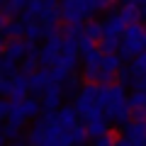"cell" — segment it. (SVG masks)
<instances>
[{"label": "cell", "mask_w": 146, "mask_h": 146, "mask_svg": "<svg viewBox=\"0 0 146 146\" xmlns=\"http://www.w3.org/2000/svg\"><path fill=\"white\" fill-rule=\"evenodd\" d=\"M141 51H146V29L139 22H131L124 27V34H122V42H119V56L134 58Z\"/></svg>", "instance_id": "6da1fadb"}, {"label": "cell", "mask_w": 146, "mask_h": 146, "mask_svg": "<svg viewBox=\"0 0 146 146\" xmlns=\"http://www.w3.org/2000/svg\"><path fill=\"white\" fill-rule=\"evenodd\" d=\"M83 54V78L88 83H98V76H100V68H102V51L100 46H88V49H80Z\"/></svg>", "instance_id": "7a4b0ae2"}, {"label": "cell", "mask_w": 146, "mask_h": 146, "mask_svg": "<svg viewBox=\"0 0 146 146\" xmlns=\"http://www.w3.org/2000/svg\"><path fill=\"white\" fill-rule=\"evenodd\" d=\"M95 90H98V83H85L80 85V90L76 93V100H73V107L78 112V117H88L98 105H95Z\"/></svg>", "instance_id": "3957f363"}, {"label": "cell", "mask_w": 146, "mask_h": 146, "mask_svg": "<svg viewBox=\"0 0 146 146\" xmlns=\"http://www.w3.org/2000/svg\"><path fill=\"white\" fill-rule=\"evenodd\" d=\"M102 115L107 122H115V124H127L131 119V105H129V98H117L102 110Z\"/></svg>", "instance_id": "277c9868"}, {"label": "cell", "mask_w": 146, "mask_h": 146, "mask_svg": "<svg viewBox=\"0 0 146 146\" xmlns=\"http://www.w3.org/2000/svg\"><path fill=\"white\" fill-rule=\"evenodd\" d=\"M61 49H63V34H58V32H56V34H51L46 39V44L39 49V63L49 68L54 61H56V56L61 54Z\"/></svg>", "instance_id": "5b68a950"}, {"label": "cell", "mask_w": 146, "mask_h": 146, "mask_svg": "<svg viewBox=\"0 0 146 146\" xmlns=\"http://www.w3.org/2000/svg\"><path fill=\"white\" fill-rule=\"evenodd\" d=\"M122 136L129 139L131 146H146V119H134L122 124Z\"/></svg>", "instance_id": "8992f818"}, {"label": "cell", "mask_w": 146, "mask_h": 146, "mask_svg": "<svg viewBox=\"0 0 146 146\" xmlns=\"http://www.w3.org/2000/svg\"><path fill=\"white\" fill-rule=\"evenodd\" d=\"M49 83H51V71L46 66L42 71L29 73V93H34V98H42V93L49 88Z\"/></svg>", "instance_id": "52a82bcc"}, {"label": "cell", "mask_w": 146, "mask_h": 146, "mask_svg": "<svg viewBox=\"0 0 146 146\" xmlns=\"http://www.w3.org/2000/svg\"><path fill=\"white\" fill-rule=\"evenodd\" d=\"M42 98H44V110H56V107H61L63 85L56 83V80H51V83H49V88L42 93Z\"/></svg>", "instance_id": "ba28073f"}, {"label": "cell", "mask_w": 146, "mask_h": 146, "mask_svg": "<svg viewBox=\"0 0 146 146\" xmlns=\"http://www.w3.org/2000/svg\"><path fill=\"white\" fill-rule=\"evenodd\" d=\"M124 27H127V22L122 20V15L119 12H112V15H107V20L102 22V36H119L122 39Z\"/></svg>", "instance_id": "9c48e42d"}, {"label": "cell", "mask_w": 146, "mask_h": 146, "mask_svg": "<svg viewBox=\"0 0 146 146\" xmlns=\"http://www.w3.org/2000/svg\"><path fill=\"white\" fill-rule=\"evenodd\" d=\"M10 80H12V90H10V98L12 100H22L27 93H29V73L17 71Z\"/></svg>", "instance_id": "30bf717a"}, {"label": "cell", "mask_w": 146, "mask_h": 146, "mask_svg": "<svg viewBox=\"0 0 146 146\" xmlns=\"http://www.w3.org/2000/svg\"><path fill=\"white\" fill-rule=\"evenodd\" d=\"M27 54V39L25 36H17V39H10L5 44V56L15 58V61H22Z\"/></svg>", "instance_id": "8fae6325"}, {"label": "cell", "mask_w": 146, "mask_h": 146, "mask_svg": "<svg viewBox=\"0 0 146 146\" xmlns=\"http://www.w3.org/2000/svg\"><path fill=\"white\" fill-rule=\"evenodd\" d=\"M54 119H56L63 129H68V127H73L78 122V112H76V107H56L54 110Z\"/></svg>", "instance_id": "7c38bea8"}, {"label": "cell", "mask_w": 146, "mask_h": 146, "mask_svg": "<svg viewBox=\"0 0 146 146\" xmlns=\"http://www.w3.org/2000/svg\"><path fill=\"white\" fill-rule=\"evenodd\" d=\"M27 122L25 112H22V100H10V112H7V124L17 127V129H22Z\"/></svg>", "instance_id": "4fadbf2b"}, {"label": "cell", "mask_w": 146, "mask_h": 146, "mask_svg": "<svg viewBox=\"0 0 146 146\" xmlns=\"http://www.w3.org/2000/svg\"><path fill=\"white\" fill-rule=\"evenodd\" d=\"M66 134H68V144L71 146H83L85 141H88V129H85L80 122H76L73 127H68Z\"/></svg>", "instance_id": "5bb4252c"}, {"label": "cell", "mask_w": 146, "mask_h": 146, "mask_svg": "<svg viewBox=\"0 0 146 146\" xmlns=\"http://www.w3.org/2000/svg\"><path fill=\"white\" fill-rule=\"evenodd\" d=\"M119 15H122V20H124L127 25H131V22H139L141 20V7L136 5L134 0H127L124 5H122Z\"/></svg>", "instance_id": "9a60e30c"}, {"label": "cell", "mask_w": 146, "mask_h": 146, "mask_svg": "<svg viewBox=\"0 0 146 146\" xmlns=\"http://www.w3.org/2000/svg\"><path fill=\"white\" fill-rule=\"evenodd\" d=\"M85 129H88V136H100L107 131V119L105 117H95V119H85Z\"/></svg>", "instance_id": "2e32d148"}, {"label": "cell", "mask_w": 146, "mask_h": 146, "mask_svg": "<svg viewBox=\"0 0 146 146\" xmlns=\"http://www.w3.org/2000/svg\"><path fill=\"white\" fill-rule=\"evenodd\" d=\"M22 112H25L27 119L39 117V115H42V102H39L36 98H22Z\"/></svg>", "instance_id": "e0dca14e"}, {"label": "cell", "mask_w": 146, "mask_h": 146, "mask_svg": "<svg viewBox=\"0 0 146 146\" xmlns=\"http://www.w3.org/2000/svg\"><path fill=\"white\" fill-rule=\"evenodd\" d=\"M27 3H29V0H5V3H0V5H3V15L5 17L20 15V12L27 7Z\"/></svg>", "instance_id": "ac0fdd59"}, {"label": "cell", "mask_w": 146, "mask_h": 146, "mask_svg": "<svg viewBox=\"0 0 146 146\" xmlns=\"http://www.w3.org/2000/svg\"><path fill=\"white\" fill-rule=\"evenodd\" d=\"M122 61H124V58L119 56V51L102 54V68H105V71H112V73H117V71L122 68Z\"/></svg>", "instance_id": "d6986e66"}, {"label": "cell", "mask_w": 146, "mask_h": 146, "mask_svg": "<svg viewBox=\"0 0 146 146\" xmlns=\"http://www.w3.org/2000/svg\"><path fill=\"white\" fill-rule=\"evenodd\" d=\"M61 85H63V98H76V93L80 90V78L76 73H68V78Z\"/></svg>", "instance_id": "ffe728a7"}, {"label": "cell", "mask_w": 146, "mask_h": 146, "mask_svg": "<svg viewBox=\"0 0 146 146\" xmlns=\"http://www.w3.org/2000/svg\"><path fill=\"white\" fill-rule=\"evenodd\" d=\"M3 34L7 36V39H17V36H25V22L22 20H12L5 25V29H3Z\"/></svg>", "instance_id": "44dd1931"}, {"label": "cell", "mask_w": 146, "mask_h": 146, "mask_svg": "<svg viewBox=\"0 0 146 146\" xmlns=\"http://www.w3.org/2000/svg\"><path fill=\"white\" fill-rule=\"evenodd\" d=\"M44 36V29H42V25L36 20H32V22H27L25 25V39H29V42H39Z\"/></svg>", "instance_id": "7402d4cb"}, {"label": "cell", "mask_w": 146, "mask_h": 146, "mask_svg": "<svg viewBox=\"0 0 146 146\" xmlns=\"http://www.w3.org/2000/svg\"><path fill=\"white\" fill-rule=\"evenodd\" d=\"M100 51L102 54L119 51V36H100Z\"/></svg>", "instance_id": "603a6c76"}, {"label": "cell", "mask_w": 146, "mask_h": 146, "mask_svg": "<svg viewBox=\"0 0 146 146\" xmlns=\"http://www.w3.org/2000/svg\"><path fill=\"white\" fill-rule=\"evenodd\" d=\"M83 34L98 42L100 36H102V22H88V25L83 27Z\"/></svg>", "instance_id": "cb8c5ba5"}, {"label": "cell", "mask_w": 146, "mask_h": 146, "mask_svg": "<svg viewBox=\"0 0 146 146\" xmlns=\"http://www.w3.org/2000/svg\"><path fill=\"white\" fill-rule=\"evenodd\" d=\"M131 73H134V76H136V73H144L146 71V51H141V54H136V56H134V61H131Z\"/></svg>", "instance_id": "d4e9b609"}, {"label": "cell", "mask_w": 146, "mask_h": 146, "mask_svg": "<svg viewBox=\"0 0 146 146\" xmlns=\"http://www.w3.org/2000/svg\"><path fill=\"white\" fill-rule=\"evenodd\" d=\"M129 105L131 107H144L146 110V90H134L129 98Z\"/></svg>", "instance_id": "484cf974"}, {"label": "cell", "mask_w": 146, "mask_h": 146, "mask_svg": "<svg viewBox=\"0 0 146 146\" xmlns=\"http://www.w3.org/2000/svg\"><path fill=\"white\" fill-rule=\"evenodd\" d=\"M36 63H39V56H25V63H22V71L25 73H34Z\"/></svg>", "instance_id": "4316f807"}, {"label": "cell", "mask_w": 146, "mask_h": 146, "mask_svg": "<svg viewBox=\"0 0 146 146\" xmlns=\"http://www.w3.org/2000/svg\"><path fill=\"white\" fill-rule=\"evenodd\" d=\"M117 76H119V83H122V85H131V78H134L131 68H124V66H122L119 71H117Z\"/></svg>", "instance_id": "83f0119b"}, {"label": "cell", "mask_w": 146, "mask_h": 146, "mask_svg": "<svg viewBox=\"0 0 146 146\" xmlns=\"http://www.w3.org/2000/svg\"><path fill=\"white\" fill-rule=\"evenodd\" d=\"M112 141H115V136L110 134V131H105V134L95 136V139H93V144H95V146H110Z\"/></svg>", "instance_id": "f1b7e54d"}, {"label": "cell", "mask_w": 146, "mask_h": 146, "mask_svg": "<svg viewBox=\"0 0 146 146\" xmlns=\"http://www.w3.org/2000/svg\"><path fill=\"white\" fill-rule=\"evenodd\" d=\"M10 90H12V80L5 73H0V95H10Z\"/></svg>", "instance_id": "f546056e"}, {"label": "cell", "mask_w": 146, "mask_h": 146, "mask_svg": "<svg viewBox=\"0 0 146 146\" xmlns=\"http://www.w3.org/2000/svg\"><path fill=\"white\" fill-rule=\"evenodd\" d=\"M131 85H134L136 90H146V71L144 73H136L134 78H131Z\"/></svg>", "instance_id": "4dcf8cb0"}, {"label": "cell", "mask_w": 146, "mask_h": 146, "mask_svg": "<svg viewBox=\"0 0 146 146\" xmlns=\"http://www.w3.org/2000/svg\"><path fill=\"white\" fill-rule=\"evenodd\" d=\"M3 136H7V139H20V129H17V127H12V124H5Z\"/></svg>", "instance_id": "1f68e13d"}, {"label": "cell", "mask_w": 146, "mask_h": 146, "mask_svg": "<svg viewBox=\"0 0 146 146\" xmlns=\"http://www.w3.org/2000/svg\"><path fill=\"white\" fill-rule=\"evenodd\" d=\"M131 119H146V110L144 107H131Z\"/></svg>", "instance_id": "d6a6232c"}, {"label": "cell", "mask_w": 146, "mask_h": 146, "mask_svg": "<svg viewBox=\"0 0 146 146\" xmlns=\"http://www.w3.org/2000/svg\"><path fill=\"white\" fill-rule=\"evenodd\" d=\"M7 112H10V102L7 100H0V119H5Z\"/></svg>", "instance_id": "836d02e7"}, {"label": "cell", "mask_w": 146, "mask_h": 146, "mask_svg": "<svg viewBox=\"0 0 146 146\" xmlns=\"http://www.w3.org/2000/svg\"><path fill=\"white\" fill-rule=\"evenodd\" d=\"M110 146H131V144H129V139H115Z\"/></svg>", "instance_id": "e575fe53"}, {"label": "cell", "mask_w": 146, "mask_h": 146, "mask_svg": "<svg viewBox=\"0 0 146 146\" xmlns=\"http://www.w3.org/2000/svg\"><path fill=\"white\" fill-rule=\"evenodd\" d=\"M5 25H7V17L0 12V34H3V29H5Z\"/></svg>", "instance_id": "d590c367"}, {"label": "cell", "mask_w": 146, "mask_h": 146, "mask_svg": "<svg viewBox=\"0 0 146 146\" xmlns=\"http://www.w3.org/2000/svg\"><path fill=\"white\" fill-rule=\"evenodd\" d=\"M5 54V42H3V36H0V56Z\"/></svg>", "instance_id": "8d00e7d4"}, {"label": "cell", "mask_w": 146, "mask_h": 146, "mask_svg": "<svg viewBox=\"0 0 146 146\" xmlns=\"http://www.w3.org/2000/svg\"><path fill=\"white\" fill-rule=\"evenodd\" d=\"M3 129H5V124H3V119H0V134H3Z\"/></svg>", "instance_id": "74e56055"}, {"label": "cell", "mask_w": 146, "mask_h": 146, "mask_svg": "<svg viewBox=\"0 0 146 146\" xmlns=\"http://www.w3.org/2000/svg\"><path fill=\"white\" fill-rule=\"evenodd\" d=\"M3 139H5V136H3V134H0V146H3Z\"/></svg>", "instance_id": "f35d334b"}, {"label": "cell", "mask_w": 146, "mask_h": 146, "mask_svg": "<svg viewBox=\"0 0 146 146\" xmlns=\"http://www.w3.org/2000/svg\"><path fill=\"white\" fill-rule=\"evenodd\" d=\"M0 3H5V0H0Z\"/></svg>", "instance_id": "ab89813d"}]
</instances>
